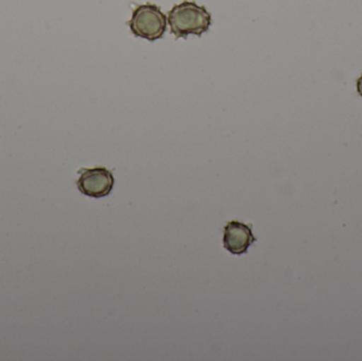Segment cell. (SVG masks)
Returning <instances> with one entry per match:
<instances>
[{"mask_svg": "<svg viewBox=\"0 0 362 361\" xmlns=\"http://www.w3.org/2000/svg\"><path fill=\"white\" fill-rule=\"evenodd\" d=\"M357 91H358L359 95L362 97V74L361 78L357 80Z\"/></svg>", "mask_w": 362, "mask_h": 361, "instance_id": "5", "label": "cell"}, {"mask_svg": "<svg viewBox=\"0 0 362 361\" xmlns=\"http://www.w3.org/2000/svg\"><path fill=\"white\" fill-rule=\"evenodd\" d=\"M78 174L80 177L76 182V186L78 191L86 196L101 199L110 195L114 188V175L106 167L81 169Z\"/></svg>", "mask_w": 362, "mask_h": 361, "instance_id": "3", "label": "cell"}, {"mask_svg": "<svg viewBox=\"0 0 362 361\" xmlns=\"http://www.w3.org/2000/svg\"><path fill=\"white\" fill-rule=\"evenodd\" d=\"M167 23V16L158 6L146 4L134 8L127 25L134 35L154 42L165 35Z\"/></svg>", "mask_w": 362, "mask_h": 361, "instance_id": "2", "label": "cell"}, {"mask_svg": "<svg viewBox=\"0 0 362 361\" xmlns=\"http://www.w3.org/2000/svg\"><path fill=\"white\" fill-rule=\"evenodd\" d=\"M211 14L204 6L194 1L175 4L169 12L168 23L176 38H187L189 35L202 36L210 29Z\"/></svg>", "mask_w": 362, "mask_h": 361, "instance_id": "1", "label": "cell"}, {"mask_svg": "<svg viewBox=\"0 0 362 361\" xmlns=\"http://www.w3.org/2000/svg\"><path fill=\"white\" fill-rule=\"evenodd\" d=\"M257 241L249 225L238 220L227 223L223 230V244L230 254L240 256L248 251L249 247Z\"/></svg>", "mask_w": 362, "mask_h": 361, "instance_id": "4", "label": "cell"}]
</instances>
